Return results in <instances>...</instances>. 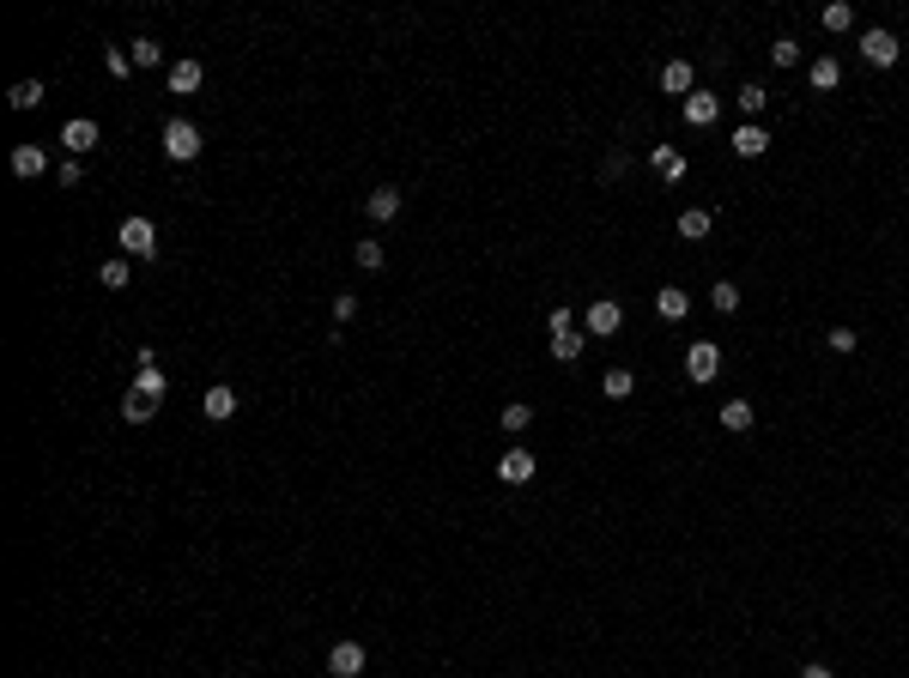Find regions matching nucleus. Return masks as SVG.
Returning <instances> with one entry per match:
<instances>
[{
    "label": "nucleus",
    "instance_id": "1",
    "mask_svg": "<svg viewBox=\"0 0 909 678\" xmlns=\"http://www.w3.org/2000/svg\"><path fill=\"white\" fill-rule=\"evenodd\" d=\"M116 242H122V261H152L158 255V231H152V218H122V231H116Z\"/></svg>",
    "mask_w": 909,
    "mask_h": 678
},
{
    "label": "nucleus",
    "instance_id": "2",
    "mask_svg": "<svg viewBox=\"0 0 909 678\" xmlns=\"http://www.w3.org/2000/svg\"><path fill=\"white\" fill-rule=\"evenodd\" d=\"M164 158H170V164H195V158H201V128L182 122V115L164 122Z\"/></svg>",
    "mask_w": 909,
    "mask_h": 678
},
{
    "label": "nucleus",
    "instance_id": "3",
    "mask_svg": "<svg viewBox=\"0 0 909 678\" xmlns=\"http://www.w3.org/2000/svg\"><path fill=\"white\" fill-rule=\"evenodd\" d=\"M685 375L704 388V382H715L722 375V345L715 339H691V351H685Z\"/></svg>",
    "mask_w": 909,
    "mask_h": 678
},
{
    "label": "nucleus",
    "instance_id": "4",
    "mask_svg": "<svg viewBox=\"0 0 909 678\" xmlns=\"http://www.w3.org/2000/svg\"><path fill=\"white\" fill-rule=\"evenodd\" d=\"M618 327H625V304H618V297H594V304H588V334L612 339Z\"/></svg>",
    "mask_w": 909,
    "mask_h": 678
},
{
    "label": "nucleus",
    "instance_id": "5",
    "mask_svg": "<svg viewBox=\"0 0 909 678\" xmlns=\"http://www.w3.org/2000/svg\"><path fill=\"white\" fill-rule=\"evenodd\" d=\"M861 61H867V67H897V36L891 31H861Z\"/></svg>",
    "mask_w": 909,
    "mask_h": 678
},
{
    "label": "nucleus",
    "instance_id": "6",
    "mask_svg": "<svg viewBox=\"0 0 909 678\" xmlns=\"http://www.w3.org/2000/svg\"><path fill=\"white\" fill-rule=\"evenodd\" d=\"M649 170L674 188V182H685V170H691V164H685V152H679V146H655V152H649Z\"/></svg>",
    "mask_w": 909,
    "mask_h": 678
},
{
    "label": "nucleus",
    "instance_id": "7",
    "mask_svg": "<svg viewBox=\"0 0 909 678\" xmlns=\"http://www.w3.org/2000/svg\"><path fill=\"white\" fill-rule=\"evenodd\" d=\"M328 673H334V678H358V673H364V643H334V648H328Z\"/></svg>",
    "mask_w": 909,
    "mask_h": 678
},
{
    "label": "nucleus",
    "instance_id": "8",
    "mask_svg": "<svg viewBox=\"0 0 909 678\" xmlns=\"http://www.w3.org/2000/svg\"><path fill=\"white\" fill-rule=\"evenodd\" d=\"M61 146H68L73 158H85V152L98 146V122H92V115H73L68 128H61Z\"/></svg>",
    "mask_w": 909,
    "mask_h": 678
},
{
    "label": "nucleus",
    "instance_id": "9",
    "mask_svg": "<svg viewBox=\"0 0 909 678\" xmlns=\"http://www.w3.org/2000/svg\"><path fill=\"white\" fill-rule=\"evenodd\" d=\"M201 61H170V73H164V85L176 91V98H188V91H201Z\"/></svg>",
    "mask_w": 909,
    "mask_h": 678
},
{
    "label": "nucleus",
    "instance_id": "10",
    "mask_svg": "<svg viewBox=\"0 0 909 678\" xmlns=\"http://www.w3.org/2000/svg\"><path fill=\"white\" fill-rule=\"evenodd\" d=\"M661 91H674V98H691V91H698V73H691V61H667V67H661Z\"/></svg>",
    "mask_w": 909,
    "mask_h": 678
},
{
    "label": "nucleus",
    "instance_id": "11",
    "mask_svg": "<svg viewBox=\"0 0 909 678\" xmlns=\"http://www.w3.org/2000/svg\"><path fill=\"white\" fill-rule=\"evenodd\" d=\"M498 478H504V485H528V478H534V454H528V448H509L504 461H498Z\"/></svg>",
    "mask_w": 909,
    "mask_h": 678
},
{
    "label": "nucleus",
    "instance_id": "12",
    "mask_svg": "<svg viewBox=\"0 0 909 678\" xmlns=\"http://www.w3.org/2000/svg\"><path fill=\"white\" fill-rule=\"evenodd\" d=\"M715 115H722V98H715V91H691V98H685V122H691V128H709Z\"/></svg>",
    "mask_w": 909,
    "mask_h": 678
},
{
    "label": "nucleus",
    "instance_id": "13",
    "mask_svg": "<svg viewBox=\"0 0 909 678\" xmlns=\"http://www.w3.org/2000/svg\"><path fill=\"white\" fill-rule=\"evenodd\" d=\"M43 170H49V152H43V146H12V176L36 182Z\"/></svg>",
    "mask_w": 909,
    "mask_h": 678
},
{
    "label": "nucleus",
    "instance_id": "14",
    "mask_svg": "<svg viewBox=\"0 0 909 678\" xmlns=\"http://www.w3.org/2000/svg\"><path fill=\"white\" fill-rule=\"evenodd\" d=\"M655 315H661V321H685V315H691V297H685L679 285H661V291H655Z\"/></svg>",
    "mask_w": 909,
    "mask_h": 678
},
{
    "label": "nucleus",
    "instance_id": "15",
    "mask_svg": "<svg viewBox=\"0 0 909 678\" xmlns=\"http://www.w3.org/2000/svg\"><path fill=\"white\" fill-rule=\"evenodd\" d=\"M122 418H128V424H152V418H158V400L140 394V388H128V394H122Z\"/></svg>",
    "mask_w": 909,
    "mask_h": 678
},
{
    "label": "nucleus",
    "instance_id": "16",
    "mask_svg": "<svg viewBox=\"0 0 909 678\" xmlns=\"http://www.w3.org/2000/svg\"><path fill=\"white\" fill-rule=\"evenodd\" d=\"M364 212H371L376 225H388V218H401V188H376L371 201H364Z\"/></svg>",
    "mask_w": 909,
    "mask_h": 678
},
{
    "label": "nucleus",
    "instance_id": "17",
    "mask_svg": "<svg viewBox=\"0 0 909 678\" xmlns=\"http://www.w3.org/2000/svg\"><path fill=\"white\" fill-rule=\"evenodd\" d=\"M752 424H758V412H752V400H728V406H722V430H734V437H746Z\"/></svg>",
    "mask_w": 909,
    "mask_h": 678
},
{
    "label": "nucleus",
    "instance_id": "18",
    "mask_svg": "<svg viewBox=\"0 0 909 678\" xmlns=\"http://www.w3.org/2000/svg\"><path fill=\"white\" fill-rule=\"evenodd\" d=\"M201 406H206V418H212V424H225V418L236 412V388H206Z\"/></svg>",
    "mask_w": 909,
    "mask_h": 678
},
{
    "label": "nucleus",
    "instance_id": "19",
    "mask_svg": "<svg viewBox=\"0 0 909 678\" xmlns=\"http://www.w3.org/2000/svg\"><path fill=\"white\" fill-rule=\"evenodd\" d=\"M764 146H770V134H764L758 122H746L740 134H734V152H740V158H764Z\"/></svg>",
    "mask_w": 909,
    "mask_h": 678
},
{
    "label": "nucleus",
    "instance_id": "20",
    "mask_svg": "<svg viewBox=\"0 0 909 678\" xmlns=\"http://www.w3.org/2000/svg\"><path fill=\"white\" fill-rule=\"evenodd\" d=\"M709 231H715V218H709V212H698V206H691V212H679V237H685V242H704Z\"/></svg>",
    "mask_w": 909,
    "mask_h": 678
},
{
    "label": "nucleus",
    "instance_id": "21",
    "mask_svg": "<svg viewBox=\"0 0 909 678\" xmlns=\"http://www.w3.org/2000/svg\"><path fill=\"white\" fill-rule=\"evenodd\" d=\"M601 394H606V400H631V394H637V375H631V370H606L601 375Z\"/></svg>",
    "mask_w": 909,
    "mask_h": 678
},
{
    "label": "nucleus",
    "instance_id": "22",
    "mask_svg": "<svg viewBox=\"0 0 909 678\" xmlns=\"http://www.w3.org/2000/svg\"><path fill=\"white\" fill-rule=\"evenodd\" d=\"M837 79H842V67L831 61V55H818V61H812V91H837Z\"/></svg>",
    "mask_w": 909,
    "mask_h": 678
},
{
    "label": "nucleus",
    "instance_id": "23",
    "mask_svg": "<svg viewBox=\"0 0 909 678\" xmlns=\"http://www.w3.org/2000/svg\"><path fill=\"white\" fill-rule=\"evenodd\" d=\"M43 79H25V85H12V109H43Z\"/></svg>",
    "mask_w": 909,
    "mask_h": 678
},
{
    "label": "nucleus",
    "instance_id": "24",
    "mask_svg": "<svg viewBox=\"0 0 909 678\" xmlns=\"http://www.w3.org/2000/svg\"><path fill=\"white\" fill-rule=\"evenodd\" d=\"M582 345H588L582 334H552V358H558V364H576V358H582Z\"/></svg>",
    "mask_w": 909,
    "mask_h": 678
},
{
    "label": "nucleus",
    "instance_id": "25",
    "mask_svg": "<svg viewBox=\"0 0 909 678\" xmlns=\"http://www.w3.org/2000/svg\"><path fill=\"white\" fill-rule=\"evenodd\" d=\"M134 388H140V394H152V400H164V370H158V364H140Z\"/></svg>",
    "mask_w": 909,
    "mask_h": 678
},
{
    "label": "nucleus",
    "instance_id": "26",
    "mask_svg": "<svg viewBox=\"0 0 909 678\" xmlns=\"http://www.w3.org/2000/svg\"><path fill=\"white\" fill-rule=\"evenodd\" d=\"M352 261H358V267H364V272H376V267H382V261H388V248H382V242H358V248H352Z\"/></svg>",
    "mask_w": 909,
    "mask_h": 678
},
{
    "label": "nucleus",
    "instance_id": "27",
    "mask_svg": "<svg viewBox=\"0 0 909 678\" xmlns=\"http://www.w3.org/2000/svg\"><path fill=\"white\" fill-rule=\"evenodd\" d=\"M770 61H776V67H801V43H794V36H776Z\"/></svg>",
    "mask_w": 909,
    "mask_h": 678
},
{
    "label": "nucleus",
    "instance_id": "28",
    "mask_svg": "<svg viewBox=\"0 0 909 678\" xmlns=\"http://www.w3.org/2000/svg\"><path fill=\"white\" fill-rule=\"evenodd\" d=\"M764 103H770V98H764V85H740V109H746V122H758V115H764Z\"/></svg>",
    "mask_w": 909,
    "mask_h": 678
},
{
    "label": "nucleus",
    "instance_id": "29",
    "mask_svg": "<svg viewBox=\"0 0 909 678\" xmlns=\"http://www.w3.org/2000/svg\"><path fill=\"white\" fill-rule=\"evenodd\" d=\"M709 304L722 309V315H734V309H740V285H728V279H722V285L709 291Z\"/></svg>",
    "mask_w": 909,
    "mask_h": 678
},
{
    "label": "nucleus",
    "instance_id": "30",
    "mask_svg": "<svg viewBox=\"0 0 909 678\" xmlns=\"http://www.w3.org/2000/svg\"><path fill=\"white\" fill-rule=\"evenodd\" d=\"M849 25H855V6L831 0V6H825V31H849Z\"/></svg>",
    "mask_w": 909,
    "mask_h": 678
},
{
    "label": "nucleus",
    "instance_id": "31",
    "mask_svg": "<svg viewBox=\"0 0 909 678\" xmlns=\"http://www.w3.org/2000/svg\"><path fill=\"white\" fill-rule=\"evenodd\" d=\"M158 61H164V49L152 36H134V67H158Z\"/></svg>",
    "mask_w": 909,
    "mask_h": 678
},
{
    "label": "nucleus",
    "instance_id": "32",
    "mask_svg": "<svg viewBox=\"0 0 909 678\" xmlns=\"http://www.w3.org/2000/svg\"><path fill=\"white\" fill-rule=\"evenodd\" d=\"M528 424H534V406H528V400L504 406V430H528Z\"/></svg>",
    "mask_w": 909,
    "mask_h": 678
},
{
    "label": "nucleus",
    "instance_id": "33",
    "mask_svg": "<svg viewBox=\"0 0 909 678\" xmlns=\"http://www.w3.org/2000/svg\"><path fill=\"white\" fill-rule=\"evenodd\" d=\"M98 279H103V291H122V285H128V261H103Z\"/></svg>",
    "mask_w": 909,
    "mask_h": 678
},
{
    "label": "nucleus",
    "instance_id": "34",
    "mask_svg": "<svg viewBox=\"0 0 909 678\" xmlns=\"http://www.w3.org/2000/svg\"><path fill=\"white\" fill-rule=\"evenodd\" d=\"M825 339H831V351H842V358H849V351L861 345V334H855V327H831Z\"/></svg>",
    "mask_w": 909,
    "mask_h": 678
},
{
    "label": "nucleus",
    "instance_id": "35",
    "mask_svg": "<svg viewBox=\"0 0 909 678\" xmlns=\"http://www.w3.org/2000/svg\"><path fill=\"white\" fill-rule=\"evenodd\" d=\"M103 67L116 73V79H128V73H134V55H128V49H109V55H103Z\"/></svg>",
    "mask_w": 909,
    "mask_h": 678
},
{
    "label": "nucleus",
    "instance_id": "36",
    "mask_svg": "<svg viewBox=\"0 0 909 678\" xmlns=\"http://www.w3.org/2000/svg\"><path fill=\"white\" fill-rule=\"evenodd\" d=\"M352 315H358V297H346V291H339V297H334V321H352Z\"/></svg>",
    "mask_w": 909,
    "mask_h": 678
},
{
    "label": "nucleus",
    "instance_id": "37",
    "mask_svg": "<svg viewBox=\"0 0 909 678\" xmlns=\"http://www.w3.org/2000/svg\"><path fill=\"white\" fill-rule=\"evenodd\" d=\"M55 182H61V188H73V182H79V158H68V164L55 170Z\"/></svg>",
    "mask_w": 909,
    "mask_h": 678
},
{
    "label": "nucleus",
    "instance_id": "38",
    "mask_svg": "<svg viewBox=\"0 0 909 678\" xmlns=\"http://www.w3.org/2000/svg\"><path fill=\"white\" fill-rule=\"evenodd\" d=\"M801 678H831V666H818V660H812V666H807Z\"/></svg>",
    "mask_w": 909,
    "mask_h": 678
}]
</instances>
